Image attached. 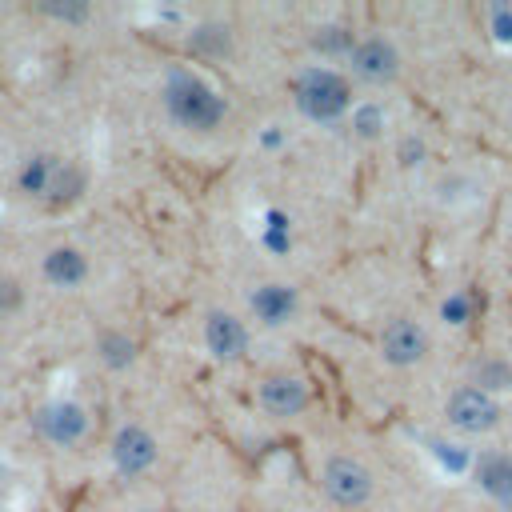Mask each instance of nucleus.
<instances>
[{"label":"nucleus","instance_id":"1","mask_svg":"<svg viewBox=\"0 0 512 512\" xmlns=\"http://www.w3.org/2000/svg\"><path fill=\"white\" fill-rule=\"evenodd\" d=\"M164 112L184 132H216L228 116V100L192 68H168L164 76Z\"/></svg>","mask_w":512,"mask_h":512},{"label":"nucleus","instance_id":"2","mask_svg":"<svg viewBox=\"0 0 512 512\" xmlns=\"http://www.w3.org/2000/svg\"><path fill=\"white\" fill-rule=\"evenodd\" d=\"M296 108L316 120V124H336L348 108H352V84L348 76L324 68V64H312L296 76Z\"/></svg>","mask_w":512,"mask_h":512},{"label":"nucleus","instance_id":"3","mask_svg":"<svg viewBox=\"0 0 512 512\" xmlns=\"http://www.w3.org/2000/svg\"><path fill=\"white\" fill-rule=\"evenodd\" d=\"M444 420L464 436H484V432H492L500 424V404H496V396H488V392H480L472 384H460L444 400Z\"/></svg>","mask_w":512,"mask_h":512},{"label":"nucleus","instance_id":"4","mask_svg":"<svg viewBox=\"0 0 512 512\" xmlns=\"http://www.w3.org/2000/svg\"><path fill=\"white\" fill-rule=\"evenodd\" d=\"M320 484H324L328 500L340 504V508H360V504L372 500V472L352 456H328L324 472H320Z\"/></svg>","mask_w":512,"mask_h":512},{"label":"nucleus","instance_id":"5","mask_svg":"<svg viewBox=\"0 0 512 512\" xmlns=\"http://www.w3.org/2000/svg\"><path fill=\"white\" fill-rule=\"evenodd\" d=\"M352 76L364 80V84H392L400 76V52L388 36H368V40H356L352 52Z\"/></svg>","mask_w":512,"mask_h":512},{"label":"nucleus","instance_id":"6","mask_svg":"<svg viewBox=\"0 0 512 512\" xmlns=\"http://www.w3.org/2000/svg\"><path fill=\"white\" fill-rule=\"evenodd\" d=\"M380 356L392 368H412V364H420L428 356V332L412 316H396L380 332Z\"/></svg>","mask_w":512,"mask_h":512},{"label":"nucleus","instance_id":"7","mask_svg":"<svg viewBox=\"0 0 512 512\" xmlns=\"http://www.w3.org/2000/svg\"><path fill=\"white\" fill-rule=\"evenodd\" d=\"M36 428L48 444L72 448L88 436V412L76 400H48V404L36 408Z\"/></svg>","mask_w":512,"mask_h":512},{"label":"nucleus","instance_id":"8","mask_svg":"<svg viewBox=\"0 0 512 512\" xmlns=\"http://www.w3.org/2000/svg\"><path fill=\"white\" fill-rule=\"evenodd\" d=\"M204 344L208 352L220 360V364H232V360H244L248 352V328L236 312L228 308H208L204 312Z\"/></svg>","mask_w":512,"mask_h":512},{"label":"nucleus","instance_id":"9","mask_svg":"<svg viewBox=\"0 0 512 512\" xmlns=\"http://www.w3.org/2000/svg\"><path fill=\"white\" fill-rule=\"evenodd\" d=\"M160 448H156V436L144 428V424H124L116 436H112V464L124 472V476H144L152 464H156Z\"/></svg>","mask_w":512,"mask_h":512},{"label":"nucleus","instance_id":"10","mask_svg":"<svg viewBox=\"0 0 512 512\" xmlns=\"http://www.w3.org/2000/svg\"><path fill=\"white\" fill-rule=\"evenodd\" d=\"M308 404V384L300 376H268L260 384V408L272 416H296Z\"/></svg>","mask_w":512,"mask_h":512},{"label":"nucleus","instance_id":"11","mask_svg":"<svg viewBox=\"0 0 512 512\" xmlns=\"http://www.w3.org/2000/svg\"><path fill=\"white\" fill-rule=\"evenodd\" d=\"M40 272H44V280L56 284V288H76V284H84V276H88V256H84L80 248H72V244H60V248H52V252L44 256Z\"/></svg>","mask_w":512,"mask_h":512},{"label":"nucleus","instance_id":"12","mask_svg":"<svg viewBox=\"0 0 512 512\" xmlns=\"http://www.w3.org/2000/svg\"><path fill=\"white\" fill-rule=\"evenodd\" d=\"M476 484L484 496L512 504V456L508 452H484L476 464Z\"/></svg>","mask_w":512,"mask_h":512},{"label":"nucleus","instance_id":"13","mask_svg":"<svg viewBox=\"0 0 512 512\" xmlns=\"http://www.w3.org/2000/svg\"><path fill=\"white\" fill-rule=\"evenodd\" d=\"M84 168L80 164H72V160H60L56 164V172H52V180H48V192H44V204L48 208H68L72 200H80L84 196Z\"/></svg>","mask_w":512,"mask_h":512},{"label":"nucleus","instance_id":"14","mask_svg":"<svg viewBox=\"0 0 512 512\" xmlns=\"http://www.w3.org/2000/svg\"><path fill=\"white\" fill-rule=\"evenodd\" d=\"M252 308L264 324H284L296 312V292L288 284H260L252 292Z\"/></svg>","mask_w":512,"mask_h":512},{"label":"nucleus","instance_id":"15","mask_svg":"<svg viewBox=\"0 0 512 512\" xmlns=\"http://www.w3.org/2000/svg\"><path fill=\"white\" fill-rule=\"evenodd\" d=\"M136 352H140V344H136L128 332H120V328H104V332L96 336V356H100V364L112 368V372L132 368V364H136Z\"/></svg>","mask_w":512,"mask_h":512},{"label":"nucleus","instance_id":"16","mask_svg":"<svg viewBox=\"0 0 512 512\" xmlns=\"http://www.w3.org/2000/svg\"><path fill=\"white\" fill-rule=\"evenodd\" d=\"M56 164H60V156H32V160L24 164V172H20V188H24V196L44 200V192H48V180H52Z\"/></svg>","mask_w":512,"mask_h":512},{"label":"nucleus","instance_id":"17","mask_svg":"<svg viewBox=\"0 0 512 512\" xmlns=\"http://www.w3.org/2000/svg\"><path fill=\"white\" fill-rule=\"evenodd\" d=\"M472 388H480V392H488V396L512 388V364L500 360V356L480 360V364H476V380H472Z\"/></svg>","mask_w":512,"mask_h":512},{"label":"nucleus","instance_id":"18","mask_svg":"<svg viewBox=\"0 0 512 512\" xmlns=\"http://www.w3.org/2000/svg\"><path fill=\"white\" fill-rule=\"evenodd\" d=\"M384 132V112H380V104H364L360 112H356V136L360 140H376Z\"/></svg>","mask_w":512,"mask_h":512},{"label":"nucleus","instance_id":"19","mask_svg":"<svg viewBox=\"0 0 512 512\" xmlns=\"http://www.w3.org/2000/svg\"><path fill=\"white\" fill-rule=\"evenodd\" d=\"M40 12H44V16H60V20H72V24L88 20V4H80V0H44V4H40Z\"/></svg>","mask_w":512,"mask_h":512},{"label":"nucleus","instance_id":"20","mask_svg":"<svg viewBox=\"0 0 512 512\" xmlns=\"http://www.w3.org/2000/svg\"><path fill=\"white\" fill-rule=\"evenodd\" d=\"M20 304H24V288H20V280L8 276V272H0V316L16 312Z\"/></svg>","mask_w":512,"mask_h":512},{"label":"nucleus","instance_id":"21","mask_svg":"<svg viewBox=\"0 0 512 512\" xmlns=\"http://www.w3.org/2000/svg\"><path fill=\"white\" fill-rule=\"evenodd\" d=\"M216 36H228V28H224V24H204V28H196L192 48H196V52H212V40H216ZM220 48L228 52V40H220Z\"/></svg>","mask_w":512,"mask_h":512},{"label":"nucleus","instance_id":"22","mask_svg":"<svg viewBox=\"0 0 512 512\" xmlns=\"http://www.w3.org/2000/svg\"><path fill=\"white\" fill-rule=\"evenodd\" d=\"M492 36L512 40V8H508V4H496V8H492Z\"/></svg>","mask_w":512,"mask_h":512},{"label":"nucleus","instance_id":"23","mask_svg":"<svg viewBox=\"0 0 512 512\" xmlns=\"http://www.w3.org/2000/svg\"><path fill=\"white\" fill-rule=\"evenodd\" d=\"M444 320H448V324H464V320H468V300H464V296H452V300L444 304Z\"/></svg>","mask_w":512,"mask_h":512}]
</instances>
